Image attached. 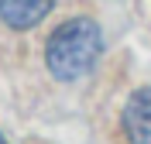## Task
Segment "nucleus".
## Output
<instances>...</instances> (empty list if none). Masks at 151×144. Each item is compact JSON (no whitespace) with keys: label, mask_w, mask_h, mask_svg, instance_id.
Returning <instances> with one entry per match:
<instances>
[{"label":"nucleus","mask_w":151,"mask_h":144,"mask_svg":"<svg viewBox=\"0 0 151 144\" xmlns=\"http://www.w3.org/2000/svg\"><path fill=\"white\" fill-rule=\"evenodd\" d=\"M100 52H103L100 28L89 17H72L62 28L52 31L48 48H45V62H48V72L55 79L72 82V79H83L96 65Z\"/></svg>","instance_id":"1"},{"label":"nucleus","mask_w":151,"mask_h":144,"mask_svg":"<svg viewBox=\"0 0 151 144\" xmlns=\"http://www.w3.org/2000/svg\"><path fill=\"white\" fill-rule=\"evenodd\" d=\"M120 120L131 144H151V89H137L127 100Z\"/></svg>","instance_id":"2"},{"label":"nucleus","mask_w":151,"mask_h":144,"mask_svg":"<svg viewBox=\"0 0 151 144\" xmlns=\"http://www.w3.org/2000/svg\"><path fill=\"white\" fill-rule=\"evenodd\" d=\"M55 0H0V21L14 31H28L48 17Z\"/></svg>","instance_id":"3"},{"label":"nucleus","mask_w":151,"mask_h":144,"mask_svg":"<svg viewBox=\"0 0 151 144\" xmlns=\"http://www.w3.org/2000/svg\"><path fill=\"white\" fill-rule=\"evenodd\" d=\"M0 144H7V141H4V134H0Z\"/></svg>","instance_id":"4"}]
</instances>
